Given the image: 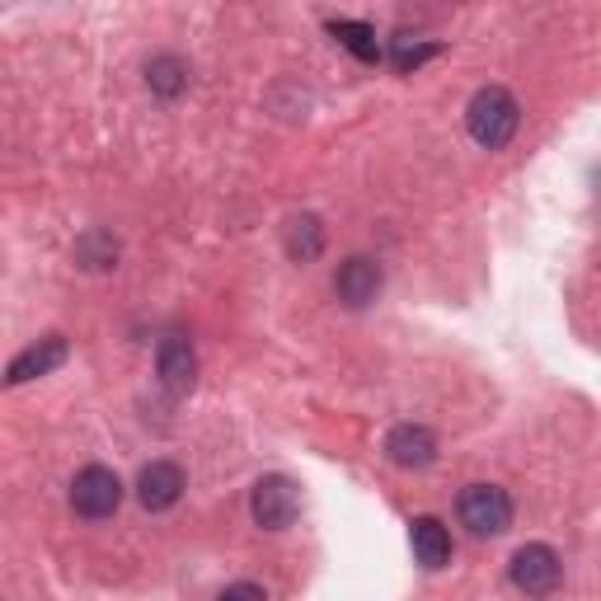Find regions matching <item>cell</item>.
I'll list each match as a JSON object with an SVG mask.
<instances>
[{
    "label": "cell",
    "mask_w": 601,
    "mask_h": 601,
    "mask_svg": "<svg viewBox=\"0 0 601 601\" xmlns=\"http://www.w3.org/2000/svg\"><path fill=\"white\" fill-rule=\"evenodd\" d=\"M517 122H521V108L503 85H484L466 108V128L484 151L508 146V141L517 137Z\"/></svg>",
    "instance_id": "1"
},
{
    "label": "cell",
    "mask_w": 601,
    "mask_h": 601,
    "mask_svg": "<svg viewBox=\"0 0 601 601\" xmlns=\"http://www.w3.org/2000/svg\"><path fill=\"white\" fill-rule=\"evenodd\" d=\"M508 578H512V588L517 592H527V597H550L564 582V559L555 555L550 545H521L512 564H508Z\"/></svg>",
    "instance_id": "2"
},
{
    "label": "cell",
    "mask_w": 601,
    "mask_h": 601,
    "mask_svg": "<svg viewBox=\"0 0 601 601\" xmlns=\"http://www.w3.org/2000/svg\"><path fill=\"white\" fill-rule=\"evenodd\" d=\"M461 521L474 535H503L512 527V498L498 484H470L461 494Z\"/></svg>",
    "instance_id": "3"
},
{
    "label": "cell",
    "mask_w": 601,
    "mask_h": 601,
    "mask_svg": "<svg viewBox=\"0 0 601 601\" xmlns=\"http://www.w3.org/2000/svg\"><path fill=\"white\" fill-rule=\"evenodd\" d=\"M118 503H122V480L108 466H85L71 480V508L81 517H90V521L114 517Z\"/></svg>",
    "instance_id": "4"
},
{
    "label": "cell",
    "mask_w": 601,
    "mask_h": 601,
    "mask_svg": "<svg viewBox=\"0 0 601 601\" xmlns=\"http://www.w3.org/2000/svg\"><path fill=\"white\" fill-rule=\"evenodd\" d=\"M249 512L263 531H287L296 512H300V494L292 480H282V474H268V480L255 484V498H249Z\"/></svg>",
    "instance_id": "5"
},
{
    "label": "cell",
    "mask_w": 601,
    "mask_h": 601,
    "mask_svg": "<svg viewBox=\"0 0 601 601\" xmlns=\"http://www.w3.org/2000/svg\"><path fill=\"white\" fill-rule=\"evenodd\" d=\"M155 367H161V381L169 394H188L198 381V353L188 334H165L161 339V353H155Z\"/></svg>",
    "instance_id": "6"
},
{
    "label": "cell",
    "mask_w": 601,
    "mask_h": 601,
    "mask_svg": "<svg viewBox=\"0 0 601 601\" xmlns=\"http://www.w3.org/2000/svg\"><path fill=\"white\" fill-rule=\"evenodd\" d=\"M184 488H188V480H184L179 466H174V461H151L146 470H141V480H137V498H141V508H146V512H165V508H174V503L184 498Z\"/></svg>",
    "instance_id": "7"
},
{
    "label": "cell",
    "mask_w": 601,
    "mask_h": 601,
    "mask_svg": "<svg viewBox=\"0 0 601 601\" xmlns=\"http://www.w3.org/2000/svg\"><path fill=\"white\" fill-rule=\"evenodd\" d=\"M386 451L400 470H423L437 461V437L423 428V423H400V428L386 437Z\"/></svg>",
    "instance_id": "8"
},
{
    "label": "cell",
    "mask_w": 601,
    "mask_h": 601,
    "mask_svg": "<svg viewBox=\"0 0 601 601\" xmlns=\"http://www.w3.org/2000/svg\"><path fill=\"white\" fill-rule=\"evenodd\" d=\"M334 292H339L343 306H353V310L372 306L376 292H381V263H372V259H362V255L347 259L334 273Z\"/></svg>",
    "instance_id": "9"
},
{
    "label": "cell",
    "mask_w": 601,
    "mask_h": 601,
    "mask_svg": "<svg viewBox=\"0 0 601 601\" xmlns=\"http://www.w3.org/2000/svg\"><path fill=\"white\" fill-rule=\"evenodd\" d=\"M67 339L61 334H47V339H38L34 347H24L20 357L10 362V372H5V381L10 386H24V381H34V376H47V372H57L61 362H67Z\"/></svg>",
    "instance_id": "10"
},
{
    "label": "cell",
    "mask_w": 601,
    "mask_h": 601,
    "mask_svg": "<svg viewBox=\"0 0 601 601\" xmlns=\"http://www.w3.org/2000/svg\"><path fill=\"white\" fill-rule=\"evenodd\" d=\"M409 541H414V559L423 568H447L451 564V531L441 527L437 517H419L409 527Z\"/></svg>",
    "instance_id": "11"
},
{
    "label": "cell",
    "mask_w": 601,
    "mask_h": 601,
    "mask_svg": "<svg viewBox=\"0 0 601 601\" xmlns=\"http://www.w3.org/2000/svg\"><path fill=\"white\" fill-rule=\"evenodd\" d=\"M325 249V226H320V216H292L287 221V255L296 263H310L315 255Z\"/></svg>",
    "instance_id": "12"
},
{
    "label": "cell",
    "mask_w": 601,
    "mask_h": 601,
    "mask_svg": "<svg viewBox=\"0 0 601 601\" xmlns=\"http://www.w3.org/2000/svg\"><path fill=\"white\" fill-rule=\"evenodd\" d=\"M329 34H334L357 61H381V43H376V28H372V24H362V20H334V24H329Z\"/></svg>",
    "instance_id": "13"
},
{
    "label": "cell",
    "mask_w": 601,
    "mask_h": 601,
    "mask_svg": "<svg viewBox=\"0 0 601 601\" xmlns=\"http://www.w3.org/2000/svg\"><path fill=\"white\" fill-rule=\"evenodd\" d=\"M146 75H151V90L155 94H179L184 85H188V71H184V61L179 57H155L151 67H146Z\"/></svg>",
    "instance_id": "14"
},
{
    "label": "cell",
    "mask_w": 601,
    "mask_h": 601,
    "mask_svg": "<svg viewBox=\"0 0 601 601\" xmlns=\"http://www.w3.org/2000/svg\"><path fill=\"white\" fill-rule=\"evenodd\" d=\"M441 52V43H414V38H409V34H400V38H394V71H414V67H423V61H428V57H437Z\"/></svg>",
    "instance_id": "15"
},
{
    "label": "cell",
    "mask_w": 601,
    "mask_h": 601,
    "mask_svg": "<svg viewBox=\"0 0 601 601\" xmlns=\"http://www.w3.org/2000/svg\"><path fill=\"white\" fill-rule=\"evenodd\" d=\"M216 601H268V597H263L259 582H231V588L221 592Z\"/></svg>",
    "instance_id": "16"
}]
</instances>
